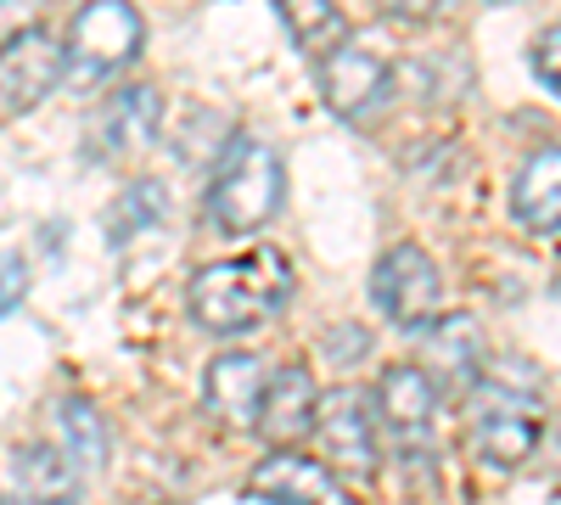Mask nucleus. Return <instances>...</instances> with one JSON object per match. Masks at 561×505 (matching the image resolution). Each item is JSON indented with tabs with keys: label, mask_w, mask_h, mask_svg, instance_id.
Listing matches in <instances>:
<instances>
[{
	"label": "nucleus",
	"mask_w": 561,
	"mask_h": 505,
	"mask_svg": "<svg viewBox=\"0 0 561 505\" xmlns=\"http://www.w3.org/2000/svg\"><path fill=\"white\" fill-rule=\"evenodd\" d=\"M511 214L534 237H561V147H545L523 163L517 186H511Z\"/></svg>",
	"instance_id": "4468645a"
},
{
	"label": "nucleus",
	"mask_w": 561,
	"mask_h": 505,
	"mask_svg": "<svg viewBox=\"0 0 561 505\" xmlns=\"http://www.w3.org/2000/svg\"><path fill=\"white\" fill-rule=\"evenodd\" d=\"M377 410H370L365 393L354 388H337L320 399V422H314V444H320V461L354 478V483H370L382 467V444H377Z\"/></svg>",
	"instance_id": "423d86ee"
},
{
	"label": "nucleus",
	"mask_w": 561,
	"mask_h": 505,
	"mask_svg": "<svg viewBox=\"0 0 561 505\" xmlns=\"http://www.w3.org/2000/svg\"><path fill=\"white\" fill-rule=\"evenodd\" d=\"M280 197H287V174H280L275 147L253 141V135H237L225 147V158L214 163L208 180V219L225 237H253L275 219Z\"/></svg>",
	"instance_id": "f03ea898"
},
{
	"label": "nucleus",
	"mask_w": 561,
	"mask_h": 505,
	"mask_svg": "<svg viewBox=\"0 0 561 505\" xmlns=\"http://www.w3.org/2000/svg\"><path fill=\"white\" fill-rule=\"evenodd\" d=\"M248 494L270 500V505H354L343 478L325 461L298 455V449H270L264 461L253 467V478H248Z\"/></svg>",
	"instance_id": "1a4fd4ad"
},
{
	"label": "nucleus",
	"mask_w": 561,
	"mask_h": 505,
	"mask_svg": "<svg viewBox=\"0 0 561 505\" xmlns=\"http://www.w3.org/2000/svg\"><path fill=\"white\" fill-rule=\"evenodd\" d=\"M320 388H314V371L309 365H280V371L270 377V388H264V404H259V433H264V444H275V449H293V444H304L309 433H314V422H320Z\"/></svg>",
	"instance_id": "9b49d317"
},
{
	"label": "nucleus",
	"mask_w": 561,
	"mask_h": 505,
	"mask_svg": "<svg viewBox=\"0 0 561 505\" xmlns=\"http://www.w3.org/2000/svg\"><path fill=\"white\" fill-rule=\"evenodd\" d=\"M466 438H472L483 467H523L545 438V416H539V393L505 377H483L466 393Z\"/></svg>",
	"instance_id": "7ed1b4c3"
},
{
	"label": "nucleus",
	"mask_w": 561,
	"mask_h": 505,
	"mask_svg": "<svg viewBox=\"0 0 561 505\" xmlns=\"http://www.w3.org/2000/svg\"><path fill=\"white\" fill-rule=\"evenodd\" d=\"M62 79H68V51L45 28H28L0 45V107H12V113L39 107Z\"/></svg>",
	"instance_id": "6e6552de"
},
{
	"label": "nucleus",
	"mask_w": 561,
	"mask_h": 505,
	"mask_svg": "<svg viewBox=\"0 0 561 505\" xmlns=\"http://www.w3.org/2000/svg\"><path fill=\"white\" fill-rule=\"evenodd\" d=\"M293 298V264L275 248H253L237 259H214L192 275V320L214 337H242L280 314Z\"/></svg>",
	"instance_id": "f257e3e1"
},
{
	"label": "nucleus",
	"mask_w": 561,
	"mask_h": 505,
	"mask_svg": "<svg viewBox=\"0 0 561 505\" xmlns=\"http://www.w3.org/2000/svg\"><path fill=\"white\" fill-rule=\"evenodd\" d=\"M0 505H12V500H0Z\"/></svg>",
	"instance_id": "4be33fe9"
},
{
	"label": "nucleus",
	"mask_w": 561,
	"mask_h": 505,
	"mask_svg": "<svg viewBox=\"0 0 561 505\" xmlns=\"http://www.w3.org/2000/svg\"><path fill=\"white\" fill-rule=\"evenodd\" d=\"M152 135H158V90L129 84L102 107L96 129H90V147H96L102 158H124V152L152 147Z\"/></svg>",
	"instance_id": "ddd939ff"
},
{
	"label": "nucleus",
	"mask_w": 561,
	"mask_h": 505,
	"mask_svg": "<svg viewBox=\"0 0 561 505\" xmlns=\"http://www.w3.org/2000/svg\"><path fill=\"white\" fill-rule=\"evenodd\" d=\"M62 422H68V433L79 438V461H84V467H102V461H107V433H102L96 410H90L84 399H68V404H62Z\"/></svg>",
	"instance_id": "a211bd4d"
},
{
	"label": "nucleus",
	"mask_w": 561,
	"mask_h": 505,
	"mask_svg": "<svg viewBox=\"0 0 561 505\" xmlns=\"http://www.w3.org/2000/svg\"><path fill=\"white\" fill-rule=\"evenodd\" d=\"M12 483L28 505H73L79 500V467L62 444H23L12 455Z\"/></svg>",
	"instance_id": "2eb2a0df"
},
{
	"label": "nucleus",
	"mask_w": 561,
	"mask_h": 505,
	"mask_svg": "<svg viewBox=\"0 0 561 505\" xmlns=\"http://www.w3.org/2000/svg\"><path fill=\"white\" fill-rule=\"evenodd\" d=\"M39 12H45V0H0V45L39 28Z\"/></svg>",
	"instance_id": "aec40b11"
},
{
	"label": "nucleus",
	"mask_w": 561,
	"mask_h": 505,
	"mask_svg": "<svg viewBox=\"0 0 561 505\" xmlns=\"http://www.w3.org/2000/svg\"><path fill=\"white\" fill-rule=\"evenodd\" d=\"M444 388L421 371V365H388L377 388V422L399 438L410 455H433L444 438Z\"/></svg>",
	"instance_id": "0eeeda50"
},
{
	"label": "nucleus",
	"mask_w": 561,
	"mask_h": 505,
	"mask_svg": "<svg viewBox=\"0 0 561 505\" xmlns=\"http://www.w3.org/2000/svg\"><path fill=\"white\" fill-rule=\"evenodd\" d=\"M270 7H275L280 28L293 34V45L309 51L314 62H325L332 51L348 45V18H343L337 0H270Z\"/></svg>",
	"instance_id": "dca6fc26"
},
{
	"label": "nucleus",
	"mask_w": 561,
	"mask_h": 505,
	"mask_svg": "<svg viewBox=\"0 0 561 505\" xmlns=\"http://www.w3.org/2000/svg\"><path fill=\"white\" fill-rule=\"evenodd\" d=\"M449 7L455 0H377V12H388L399 23H438V18H449Z\"/></svg>",
	"instance_id": "412c9836"
},
{
	"label": "nucleus",
	"mask_w": 561,
	"mask_h": 505,
	"mask_svg": "<svg viewBox=\"0 0 561 505\" xmlns=\"http://www.w3.org/2000/svg\"><path fill=\"white\" fill-rule=\"evenodd\" d=\"M528 62H534V73H539V84L550 90V96H561V28H545L534 39Z\"/></svg>",
	"instance_id": "6ab92c4d"
},
{
	"label": "nucleus",
	"mask_w": 561,
	"mask_h": 505,
	"mask_svg": "<svg viewBox=\"0 0 561 505\" xmlns=\"http://www.w3.org/2000/svg\"><path fill=\"white\" fill-rule=\"evenodd\" d=\"M147 45V23L129 0H90V7L73 12L68 34H62V51H68V79L79 90L102 84L107 73L129 68Z\"/></svg>",
	"instance_id": "20e7f679"
},
{
	"label": "nucleus",
	"mask_w": 561,
	"mask_h": 505,
	"mask_svg": "<svg viewBox=\"0 0 561 505\" xmlns=\"http://www.w3.org/2000/svg\"><path fill=\"white\" fill-rule=\"evenodd\" d=\"M370 298L393 320L399 332H433L438 326V303H444V275L427 248L399 242L382 253L377 275H370Z\"/></svg>",
	"instance_id": "39448f33"
},
{
	"label": "nucleus",
	"mask_w": 561,
	"mask_h": 505,
	"mask_svg": "<svg viewBox=\"0 0 561 505\" xmlns=\"http://www.w3.org/2000/svg\"><path fill=\"white\" fill-rule=\"evenodd\" d=\"M270 365L259 354H219L208 365V410L225 427H259V404L270 388Z\"/></svg>",
	"instance_id": "f8f14e48"
},
{
	"label": "nucleus",
	"mask_w": 561,
	"mask_h": 505,
	"mask_svg": "<svg viewBox=\"0 0 561 505\" xmlns=\"http://www.w3.org/2000/svg\"><path fill=\"white\" fill-rule=\"evenodd\" d=\"M388 84H393V68L354 39L320 62V96L337 118H370L388 102Z\"/></svg>",
	"instance_id": "9d476101"
},
{
	"label": "nucleus",
	"mask_w": 561,
	"mask_h": 505,
	"mask_svg": "<svg viewBox=\"0 0 561 505\" xmlns=\"http://www.w3.org/2000/svg\"><path fill=\"white\" fill-rule=\"evenodd\" d=\"M427 337H433V354L449 365V382H455V388L472 393V388L489 377V343H483V332H478V320L449 314V320H438Z\"/></svg>",
	"instance_id": "f3484780"
}]
</instances>
